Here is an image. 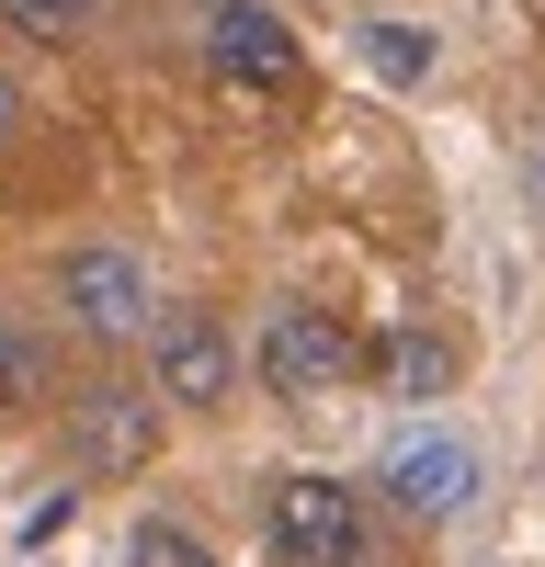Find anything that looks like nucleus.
<instances>
[{
  "mask_svg": "<svg viewBox=\"0 0 545 567\" xmlns=\"http://www.w3.org/2000/svg\"><path fill=\"white\" fill-rule=\"evenodd\" d=\"M91 12H103V0H0V34H34V45H69V34H91Z\"/></svg>",
  "mask_w": 545,
  "mask_h": 567,
  "instance_id": "9",
  "label": "nucleus"
},
{
  "mask_svg": "<svg viewBox=\"0 0 545 567\" xmlns=\"http://www.w3.org/2000/svg\"><path fill=\"white\" fill-rule=\"evenodd\" d=\"M512 182H523V216L545 227V125H523V148H512Z\"/></svg>",
  "mask_w": 545,
  "mask_h": 567,
  "instance_id": "13",
  "label": "nucleus"
},
{
  "mask_svg": "<svg viewBox=\"0 0 545 567\" xmlns=\"http://www.w3.org/2000/svg\"><path fill=\"white\" fill-rule=\"evenodd\" d=\"M363 58H376L387 80H432V34H421V23H376V34H363Z\"/></svg>",
  "mask_w": 545,
  "mask_h": 567,
  "instance_id": "10",
  "label": "nucleus"
},
{
  "mask_svg": "<svg viewBox=\"0 0 545 567\" xmlns=\"http://www.w3.org/2000/svg\"><path fill=\"white\" fill-rule=\"evenodd\" d=\"M12 125H23V91H12V69H0V148H12Z\"/></svg>",
  "mask_w": 545,
  "mask_h": 567,
  "instance_id": "14",
  "label": "nucleus"
},
{
  "mask_svg": "<svg viewBox=\"0 0 545 567\" xmlns=\"http://www.w3.org/2000/svg\"><path fill=\"white\" fill-rule=\"evenodd\" d=\"M205 69H216L227 91H261V103H285V91L307 80L296 34L272 23V12H250V0H216V12H205Z\"/></svg>",
  "mask_w": 545,
  "mask_h": 567,
  "instance_id": "5",
  "label": "nucleus"
},
{
  "mask_svg": "<svg viewBox=\"0 0 545 567\" xmlns=\"http://www.w3.org/2000/svg\"><path fill=\"white\" fill-rule=\"evenodd\" d=\"M148 386L171 409H227V398H239V341H227L205 307H171L160 341H148Z\"/></svg>",
  "mask_w": 545,
  "mask_h": 567,
  "instance_id": "4",
  "label": "nucleus"
},
{
  "mask_svg": "<svg viewBox=\"0 0 545 567\" xmlns=\"http://www.w3.org/2000/svg\"><path fill=\"white\" fill-rule=\"evenodd\" d=\"M250 374L272 398H341L352 374H363V341H352V318L341 307H272L261 329H250Z\"/></svg>",
  "mask_w": 545,
  "mask_h": 567,
  "instance_id": "1",
  "label": "nucleus"
},
{
  "mask_svg": "<svg viewBox=\"0 0 545 567\" xmlns=\"http://www.w3.org/2000/svg\"><path fill=\"white\" fill-rule=\"evenodd\" d=\"M58 307H69L80 341H103V352L160 341V284H148V261L114 250V239H91V250H69V261H58Z\"/></svg>",
  "mask_w": 545,
  "mask_h": 567,
  "instance_id": "2",
  "label": "nucleus"
},
{
  "mask_svg": "<svg viewBox=\"0 0 545 567\" xmlns=\"http://www.w3.org/2000/svg\"><path fill=\"white\" fill-rule=\"evenodd\" d=\"M376 488L409 511V523H454V511L477 499V454L454 443V432H398L387 465H376Z\"/></svg>",
  "mask_w": 545,
  "mask_h": 567,
  "instance_id": "6",
  "label": "nucleus"
},
{
  "mask_svg": "<svg viewBox=\"0 0 545 567\" xmlns=\"http://www.w3.org/2000/svg\"><path fill=\"white\" fill-rule=\"evenodd\" d=\"M443 374H454V352L432 341V329H387L376 341V386L387 398H443Z\"/></svg>",
  "mask_w": 545,
  "mask_h": 567,
  "instance_id": "8",
  "label": "nucleus"
},
{
  "mask_svg": "<svg viewBox=\"0 0 545 567\" xmlns=\"http://www.w3.org/2000/svg\"><path fill=\"white\" fill-rule=\"evenodd\" d=\"M125 567H216L182 523H136V545H125Z\"/></svg>",
  "mask_w": 545,
  "mask_h": 567,
  "instance_id": "12",
  "label": "nucleus"
},
{
  "mask_svg": "<svg viewBox=\"0 0 545 567\" xmlns=\"http://www.w3.org/2000/svg\"><path fill=\"white\" fill-rule=\"evenodd\" d=\"M34 398H45V352L23 329H0V409H34Z\"/></svg>",
  "mask_w": 545,
  "mask_h": 567,
  "instance_id": "11",
  "label": "nucleus"
},
{
  "mask_svg": "<svg viewBox=\"0 0 545 567\" xmlns=\"http://www.w3.org/2000/svg\"><path fill=\"white\" fill-rule=\"evenodd\" d=\"M160 386H91V398H69V420H80V465H103V477H125V465H148L160 454Z\"/></svg>",
  "mask_w": 545,
  "mask_h": 567,
  "instance_id": "7",
  "label": "nucleus"
},
{
  "mask_svg": "<svg viewBox=\"0 0 545 567\" xmlns=\"http://www.w3.org/2000/svg\"><path fill=\"white\" fill-rule=\"evenodd\" d=\"M261 545H272V567H363V488L285 477L261 499Z\"/></svg>",
  "mask_w": 545,
  "mask_h": 567,
  "instance_id": "3",
  "label": "nucleus"
}]
</instances>
